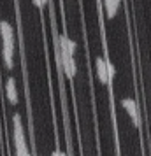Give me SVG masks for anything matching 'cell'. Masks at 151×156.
Returning a JSON list of instances; mask_svg holds the SVG:
<instances>
[{
    "mask_svg": "<svg viewBox=\"0 0 151 156\" xmlns=\"http://www.w3.org/2000/svg\"><path fill=\"white\" fill-rule=\"evenodd\" d=\"M106 67H107V77H109V81H113V77H114V74H116V69H114V65L111 63L107 58H106Z\"/></svg>",
    "mask_w": 151,
    "mask_h": 156,
    "instance_id": "cell-10",
    "label": "cell"
},
{
    "mask_svg": "<svg viewBox=\"0 0 151 156\" xmlns=\"http://www.w3.org/2000/svg\"><path fill=\"white\" fill-rule=\"evenodd\" d=\"M0 35L4 41V48H14V30L7 21H0Z\"/></svg>",
    "mask_w": 151,
    "mask_h": 156,
    "instance_id": "cell-4",
    "label": "cell"
},
{
    "mask_svg": "<svg viewBox=\"0 0 151 156\" xmlns=\"http://www.w3.org/2000/svg\"><path fill=\"white\" fill-rule=\"evenodd\" d=\"M60 58H62V62H60V69L65 72V76L69 79H72L74 76H76V72H77V67H76V60H74V56H62L60 55Z\"/></svg>",
    "mask_w": 151,
    "mask_h": 156,
    "instance_id": "cell-5",
    "label": "cell"
},
{
    "mask_svg": "<svg viewBox=\"0 0 151 156\" xmlns=\"http://www.w3.org/2000/svg\"><path fill=\"white\" fill-rule=\"evenodd\" d=\"M120 0H104V7H106V14L107 18H114L118 9H120Z\"/></svg>",
    "mask_w": 151,
    "mask_h": 156,
    "instance_id": "cell-8",
    "label": "cell"
},
{
    "mask_svg": "<svg viewBox=\"0 0 151 156\" xmlns=\"http://www.w3.org/2000/svg\"><path fill=\"white\" fill-rule=\"evenodd\" d=\"M13 139H14V147H16V154H27L30 153L27 147V140H25V132H23V125H21V118L20 114L13 116Z\"/></svg>",
    "mask_w": 151,
    "mask_h": 156,
    "instance_id": "cell-1",
    "label": "cell"
},
{
    "mask_svg": "<svg viewBox=\"0 0 151 156\" xmlns=\"http://www.w3.org/2000/svg\"><path fill=\"white\" fill-rule=\"evenodd\" d=\"M121 105L123 109L127 111V114L130 116L132 123L135 126H141V118H139V107H137V102L134 98H123L121 100Z\"/></svg>",
    "mask_w": 151,
    "mask_h": 156,
    "instance_id": "cell-3",
    "label": "cell"
},
{
    "mask_svg": "<svg viewBox=\"0 0 151 156\" xmlns=\"http://www.w3.org/2000/svg\"><path fill=\"white\" fill-rule=\"evenodd\" d=\"M41 2H42V5H46V4H48V0H41Z\"/></svg>",
    "mask_w": 151,
    "mask_h": 156,
    "instance_id": "cell-12",
    "label": "cell"
},
{
    "mask_svg": "<svg viewBox=\"0 0 151 156\" xmlns=\"http://www.w3.org/2000/svg\"><path fill=\"white\" fill-rule=\"evenodd\" d=\"M2 55H4V63H5V67H7V69H13V55H14V48H4Z\"/></svg>",
    "mask_w": 151,
    "mask_h": 156,
    "instance_id": "cell-9",
    "label": "cell"
},
{
    "mask_svg": "<svg viewBox=\"0 0 151 156\" xmlns=\"http://www.w3.org/2000/svg\"><path fill=\"white\" fill-rule=\"evenodd\" d=\"M5 95L11 104H18V91H16V81L14 77H9L5 83Z\"/></svg>",
    "mask_w": 151,
    "mask_h": 156,
    "instance_id": "cell-7",
    "label": "cell"
},
{
    "mask_svg": "<svg viewBox=\"0 0 151 156\" xmlns=\"http://www.w3.org/2000/svg\"><path fill=\"white\" fill-rule=\"evenodd\" d=\"M34 4H35V7H39V9H42L44 5H42V2L41 0H34Z\"/></svg>",
    "mask_w": 151,
    "mask_h": 156,
    "instance_id": "cell-11",
    "label": "cell"
},
{
    "mask_svg": "<svg viewBox=\"0 0 151 156\" xmlns=\"http://www.w3.org/2000/svg\"><path fill=\"white\" fill-rule=\"evenodd\" d=\"M76 48H77L76 41H72L70 37H67L65 34L58 37V51H60L62 56H74Z\"/></svg>",
    "mask_w": 151,
    "mask_h": 156,
    "instance_id": "cell-2",
    "label": "cell"
},
{
    "mask_svg": "<svg viewBox=\"0 0 151 156\" xmlns=\"http://www.w3.org/2000/svg\"><path fill=\"white\" fill-rule=\"evenodd\" d=\"M95 65H97V77L100 81L102 84H109L111 81L107 77V67H106V58L99 56L95 60Z\"/></svg>",
    "mask_w": 151,
    "mask_h": 156,
    "instance_id": "cell-6",
    "label": "cell"
}]
</instances>
